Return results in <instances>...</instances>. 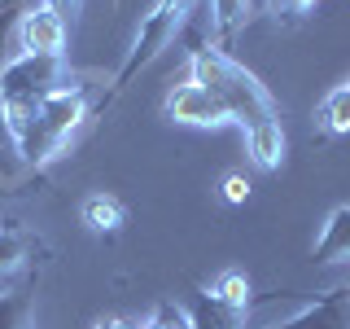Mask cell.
I'll use <instances>...</instances> for the list:
<instances>
[{
  "label": "cell",
  "mask_w": 350,
  "mask_h": 329,
  "mask_svg": "<svg viewBox=\"0 0 350 329\" xmlns=\"http://www.w3.org/2000/svg\"><path fill=\"white\" fill-rule=\"evenodd\" d=\"M189 80L202 84V88H211L219 101H224L228 119H232V123H241V132H245V136H250V132H258V127L280 123L271 93H267V88H262L241 62L228 58L219 44L189 49Z\"/></svg>",
  "instance_id": "cell-1"
},
{
  "label": "cell",
  "mask_w": 350,
  "mask_h": 329,
  "mask_svg": "<svg viewBox=\"0 0 350 329\" xmlns=\"http://www.w3.org/2000/svg\"><path fill=\"white\" fill-rule=\"evenodd\" d=\"M202 5H206V0H158V5L145 14V22H140V31H136V40H131L123 66H118L114 84H109V93L92 106V114H96V110H105L118 93H127L131 80H136V75L145 71V66L158 58V53H167L171 44L180 40L184 31H189V22L197 18V9H202Z\"/></svg>",
  "instance_id": "cell-2"
},
{
  "label": "cell",
  "mask_w": 350,
  "mask_h": 329,
  "mask_svg": "<svg viewBox=\"0 0 350 329\" xmlns=\"http://www.w3.org/2000/svg\"><path fill=\"white\" fill-rule=\"evenodd\" d=\"M66 88V58H40V53H18L0 71V97L9 114H31L44 97Z\"/></svg>",
  "instance_id": "cell-3"
},
{
  "label": "cell",
  "mask_w": 350,
  "mask_h": 329,
  "mask_svg": "<svg viewBox=\"0 0 350 329\" xmlns=\"http://www.w3.org/2000/svg\"><path fill=\"white\" fill-rule=\"evenodd\" d=\"M66 36H70L66 18L57 14V9H49L44 0L18 14V44H22V53H40V58H66Z\"/></svg>",
  "instance_id": "cell-4"
},
{
  "label": "cell",
  "mask_w": 350,
  "mask_h": 329,
  "mask_svg": "<svg viewBox=\"0 0 350 329\" xmlns=\"http://www.w3.org/2000/svg\"><path fill=\"white\" fill-rule=\"evenodd\" d=\"M167 119L189 123V127H224V123H232L228 110H224V101H219L211 88H202V84H193V80L180 84L167 97Z\"/></svg>",
  "instance_id": "cell-5"
},
{
  "label": "cell",
  "mask_w": 350,
  "mask_h": 329,
  "mask_svg": "<svg viewBox=\"0 0 350 329\" xmlns=\"http://www.w3.org/2000/svg\"><path fill=\"white\" fill-rule=\"evenodd\" d=\"M267 329H350V285H333V290L315 294L298 316Z\"/></svg>",
  "instance_id": "cell-6"
},
{
  "label": "cell",
  "mask_w": 350,
  "mask_h": 329,
  "mask_svg": "<svg viewBox=\"0 0 350 329\" xmlns=\"http://www.w3.org/2000/svg\"><path fill=\"white\" fill-rule=\"evenodd\" d=\"M184 312H189L193 329H245V307L224 303L215 290H202V285L189 290V307Z\"/></svg>",
  "instance_id": "cell-7"
},
{
  "label": "cell",
  "mask_w": 350,
  "mask_h": 329,
  "mask_svg": "<svg viewBox=\"0 0 350 329\" xmlns=\"http://www.w3.org/2000/svg\"><path fill=\"white\" fill-rule=\"evenodd\" d=\"M311 259L315 263H342V259H350V206H337V211L324 219V233H320V241H315Z\"/></svg>",
  "instance_id": "cell-8"
},
{
  "label": "cell",
  "mask_w": 350,
  "mask_h": 329,
  "mask_svg": "<svg viewBox=\"0 0 350 329\" xmlns=\"http://www.w3.org/2000/svg\"><path fill=\"white\" fill-rule=\"evenodd\" d=\"M123 219H127V211H123V202L118 197H109V193H92V197H83V224L92 228V233H118L123 228Z\"/></svg>",
  "instance_id": "cell-9"
},
{
  "label": "cell",
  "mask_w": 350,
  "mask_h": 329,
  "mask_svg": "<svg viewBox=\"0 0 350 329\" xmlns=\"http://www.w3.org/2000/svg\"><path fill=\"white\" fill-rule=\"evenodd\" d=\"M211 14H215L219 49H228L237 40V31L250 22V14H254V0H211Z\"/></svg>",
  "instance_id": "cell-10"
},
{
  "label": "cell",
  "mask_w": 350,
  "mask_h": 329,
  "mask_svg": "<svg viewBox=\"0 0 350 329\" xmlns=\"http://www.w3.org/2000/svg\"><path fill=\"white\" fill-rule=\"evenodd\" d=\"M245 145H250V158H254V167L276 171L280 162H284V127H280V123L258 127V132H250V136H245Z\"/></svg>",
  "instance_id": "cell-11"
},
{
  "label": "cell",
  "mask_w": 350,
  "mask_h": 329,
  "mask_svg": "<svg viewBox=\"0 0 350 329\" xmlns=\"http://www.w3.org/2000/svg\"><path fill=\"white\" fill-rule=\"evenodd\" d=\"M315 123H320L328 136H342V132H350V93L342 84L333 88V93L320 101V110H315Z\"/></svg>",
  "instance_id": "cell-12"
},
{
  "label": "cell",
  "mask_w": 350,
  "mask_h": 329,
  "mask_svg": "<svg viewBox=\"0 0 350 329\" xmlns=\"http://www.w3.org/2000/svg\"><path fill=\"white\" fill-rule=\"evenodd\" d=\"M0 329H36V307H31L27 290L0 294Z\"/></svg>",
  "instance_id": "cell-13"
},
{
  "label": "cell",
  "mask_w": 350,
  "mask_h": 329,
  "mask_svg": "<svg viewBox=\"0 0 350 329\" xmlns=\"http://www.w3.org/2000/svg\"><path fill=\"white\" fill-rule=\"evenodd\" d=\"M27 233H22L18 224H5L0 228V277L5 272H14V268H22V259H27Z\"/></svg>",
  "instance_id": "cell-14"
},
{
  "label": "cell",
  "mask_w": 350,
  "mask_h": 329,
  "mask_svg": "<svg viewBox=\"0 0 350 329\" xmlns=\"http://www.w3.org/2000/svg\"><path fill=\"white\" fill-rule=\"evenodd\" d=\"M211 290L219 294V299L224 303H237V307H250V281L241 277V272H224V277H219Z\"/></svg>",
  "instance_id": "cell-15"
},
{
  "label": "cell",
  "mask_w": 350,
  "mask_h": 329,
  "mask_svg": "<svg viewBox=\"0 0 350 329\" xmlns=\"http://www.w3.org/2000/svg\"><path fill=\"white\" fill-rule=\"evenodd\" d=\"M145 329H193V325H189V312H184V307H175V303L167 299V303L153 307V316H149Z\"/></svg>",
  "instance_id": "cell-16"
},
{
  "label": "cell",
  "mask_w": 350,
  "mask_h": 329,
  "mask_svg": "<svg viewBox=\"0 0 350 329\" xmlns=\"http://www.w3.org/2000/svg\"><path fill=\"white\" fill-rule=\"evenodd\" d=\"M5 158H18V145H14V127H9V106L0 97V162Z\"/></svg>",
  "instance_id": "cell-17"
},
{
  "label": "cell",
  "mask_w": 350,
  "mask_h": 329,
  "mask_svg": "<svg viewBox=\"0 0 350 329\" xmlns=\"http://www.w3.org/2000/svg\"><path fill=\"white\" fill-rule=\"evenodd\" d=\"M315 0H262V9L267 14H276V18H293V14H306Z\"/></svg>",
  "instance_id": "cell-18"
},
{
  "label": "cell",
  "mask_w": 350,
  "mask_h": 329,
  "mask_svg": "<svg viewBox=\"0 0 350 329\" xmlns=\"http://www.w3.org/2000/svg\"><path fill=\"white\" fill-rule=\"evenodd\" d=\"M245 193H250L245 175H228V180H224V197H228V202H245Z\"/></svg>",
  "instance_id": "cell-19"
},
{
  "label": "cell",
  "mask_w": 350,
  "mask_h": 329,
  "mask_svg": "<svg viewBox=\"0 0 350 329\" xmlns=\"http://www.w3.org/2000/svg\"><path fill=\"white\" fill-rule=\"evenodd\" d=\"M14 193H22V180H18V175H9L5 162H0V197H14Z\"/></svg>",
  "instance_id": "cell-20"
},
{
  "label": "cell",
  "mask_w": 350,
  "mask_h": 329,
  "mask_svg": "<svg viewBox=\"0 0 350 329\" xmlns=\"http://www.w3.org/2000/svg\"><path fill=\"white\" fill-rule=\"evenodd\" d=\"M92 329H145V325H136V321H127V316H109V321H96Z\"/></svg>",
  "instance_id": "cell-21"
},
{
  "label": "cell",
  "mask_w": 350,
  "mask_h": 329,
  "mask_svg": "<svg viewBox=\"0 0 350 329\" xmlns=\"http://www.w3.org/2000/svg\"><path fill=\"white\" fill-rule=\"evenodd\" d=\"M44 5H49V9H57L62 18H75V5H79V0H44Z\"/></svg>",
  "instance_id": "cell-22"
},
{
  "label": "cell",
  "mask_w": 350,
  "mask_h": 329,
  "mask_svg": "<svg viewBox=\"0 0 350 329\" xmlns=\"http://www.w3.org/2000/svg\"><path fill=\"white\" fill-rule=\"evenodd\" d=\"M109 5H114V9H118V5H123V0H109Z\"/></svg>",
  "instance_id": "cell-23"
},
{
  "label": "cell",
  "mask_w": 350,
  "mask_h": 329,
  "mask_svg": "<svg viewBox=\"0 0 350 329\" xmlns=\"http://www.w3.org/2000/svg\"><path fill=\"white\" fill-rule=\"evenodd\" d=\"M342 88H346V93H350V80H346V84H342Z\"/></svg>",
  "instance_id": "cell-24"
}]
</instances>
